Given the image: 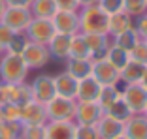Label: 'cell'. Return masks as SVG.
Listing matches in <instances>:
<instances>
[{"instance_id":"obj_17","label":"cell","mask_w":147,"mask_h":139,"mask_svg":"<svg viewBox=\"0 0 147 139\" xmlns=\"http://www.w3.org/2000/svg\"><path fill=\"white\" fill-rule=\"evenodd\" d=\"M100 85L98 81L89 75V77L81 79L78 83V94H76V102H96L98 100V94H100Z\"/></svg>"},{"instance_id":"obj_49","label":"cell","mask_w":147,"mask_h":139,"mask_svg":"<svg viewBox=\"0 0 147 139\" xmlns=\"http://www.w3.org/2000/svg\"><path fill=\"white\" fill-rule=\"evenodd\" d=\"M145 43H147V39H145Z\"/></svg>"},{"instance_id":"obj_46","label":"cell","mask_w":147,"mask_h":139,"mask_svg":"<svg viewBox=\"0 0 147 139\" xmlns=\"http://www.w3.org/2000/svg\"><path fill=\"white\" fill-rule=\"evenodd\" d=\"M115 139H128V137H126V135L123 134V135H119V137H115Z\"/></svg>"},{"instance_id":"obj_36","label":"cell","mask_w":147,"mask_h":139,"mask_svg":"<svg viewBox=\"0 0 147 139\" xmlns=\"http://www.w3.org/2000/svg\"><path fill=\"white\" fill-rule=\"evenodd\" d=\"M96 6H98L100 9H104L108 15L123 11V0H98Z\"/></svg>"},{"instance_id":"obj_18","label":"cell","mask_w":147,"mask_h":139,"mask_svg":"<svg viewBox=\"0 0 147 139\" xmlns=\"http://www.w3.org/2000/svg\"><path fill=\"white\" fill-rule=\"evenodd\" d=\"M125 135L128 139H147V118L142 113L132 115L125 122Z\"/></svg>"},{"instance_id":"obj_32","label":"cell","mask_w":147,"mask_h":139,"mask_svg":"<svg viewBox=\"0 0 147 139\" xmlns=\"http://www.w3.org/2000/svg\"><path fill=\"white\" fill-rule=\"evenodd\" d=\"M21 139H45V124H30V126H23Z\"/></svg>"},{"instance_id":"obj_45","label":"cell","mask_w":147,"mask_h":139,"mask_svg":"<svg viewBox=\"0 0 147 139\" xmlns=\"http://www.w3.org/2000/svg\"><path fill=\"white\" fill-rule=\"evenodd\" d=\"M142 115H143V117L147 118V105H145V109H143V113H142Z\"/></svg>"},{"instance_id":"obj_26","label":"cell","mask_w":147,"mask_h":139,"mask_svg":"<svg viewBox=\"0 0 147 139\" xmlns=\"http://www.w3.org/2000/svg\"><path fill=\"white\" fill-rule=\"evenodd\" d=\"M138 41H140V36L134 28H128V30H125V32H121V34H117L111 38L113 45H117V47H121L123 51H128V53L136 47Z\"/></svg>"},{"instance_id":"obj_2","label":"cell","mask_w":147,"mask_h":139,"mask_svg":"<svg viewBox=\"0 0 147 139\" xmlns=\"http://www.w3.org/2000/svg\"><path fill=\"white\" fill-rule=\"evenodd\" d=\"M26 74H28V66L23 60L21 55L8 53L0 58V79H2V83H8V85L25 83Z\"/></svg>"},{"instance_id":"obj_19","label":"cell","mask_w":147,"mask_h":139,"mask_svg":"<svg viewBox=\"0 0 147 139\" xmlns=\"http://www.w3.org/2000/svg\"><path fill=\"white\" fill-rule=\"evenodd\" d=\"M83 38H85L87 45H89V49L92 53V58L104 57V53L111 45V36L109 34H83Z\"/></svg>"},{"instance_id":"obj_25","label":"cell","mask_w":147,"mask_h":139,"mask_svg":"<svg viewBox=\"0 0 147 139\" xmlns=\"http://www.w3.org/2000/svg\"><path fill=\"white\" fill-rule=\"evenodd\" d=\"M104 115H108V117L115 118V120H119V122H126L134 113H132V109L128 107V104L123 100V96H119V98H117V100L106 109Z\"/></svg>"},{"instance_id":"obj_27","label":"cell","mask_w":147,"mask_h":139,"mask_svg":"<svg viewBox=\"0 0 147 139\" xmlns=\"http://www.w3.org/2000/svg\"><path fill=\"white\" fill-rule=\"evenodd\" d=\"M66 72L70 75L81 81V79L91 75V60H78V58H68L66 60Z\"/></svg>"},{"instance_id":"obj_8","label":"cell","mask_w":147,"mask_h":139,"mask_svg":"<svg viewBox=\"0 0 147 139\" xmlns=\"http://www.w3.org/2000/svg\"><path fill=\"white\" fill-rule=\"evenodd\" d=\"M23 60L26 62L28 70L34 68H43V66H47L49 60H51V55H49V49L47 45H42V43H34V41H28L25 47V51L21 53Z\"/></svg>"},{"instance_id":"obj_41","label":"cell","mask_w":147,"mask_h":139,"mask_svg":"<svg viewBox=\"0 0 147 139\" xmlns=\"http://www.w3.org/2000/svg\"><path fill=\"white\" fill-rule=\"evenodd\" d=\"M6 6L9 8H30L32 0H4Z\"/></svg>"},{"instance_id":"obj_50","label":"cell","mask_w":147,"mask_h":139,"mask_svg":"<svg viewBox=\"0 0 147 139\" xmlns=\"http://www.w3.org/2000/svg\"><path fill=\"white\" fill-rule=\"evenodd\" d=\"M145 2H147V0H145Z\"/></svg>"},{"instance_id":"obj_11","label":"cell","mask_w":147,"mask_h":139,"mask_svg":"<svg viewBox=\"0 0 147 139\" xmlns=\"http://www.w3.org/2000/svg\"><path fill=\"white\" fill-rule=\"evenodd\" d=\"M30 90H32V98L40 104H47L57 96L55 92V81L53 75H38L34 81L30 83Z\"/></svg>"},{"instance_id":"obj_6","label":"cell","mask_w":147,"mask_h":139,"mask_svg":"<svg viewBox=\"0 0 147 139\" xmlns=\"http://www.w3.org/2000/svg\"><path fill=\"white\" fill-rule=\"evenodd\" d=\"M123 100L128 104V107L132 109V113L138 115L143 113V109L147 105V88L142 83H130V85H123L121 88Z\"/></svg>"},{"instance_id":"obj_37","label":"cell","mask_w":147,"mask_h":139,"mask_svg":"<svg viewBox=\"0 0 147 139\" xmlns=\"http://www.w3.org/2000/svg\"><path fill=\"white\" fill-rule=\"evenodd\" d=\"M26 43H28V39H26V36L15 34V36H13V39L9 41V45H8L6 49H8V53H13V55H21V53L25 51Z\"/></svg>"},{"instance_id":"obj_47","label":"cell","mask_w":147,"mask_h":139,"mask_svg":"<svg viewBox=\"0 0 147 139\" xmlns=\"http://www.w3.org/2000/svg\"><path fill=\"white\" fill-rule=\"evenodd\" d=\"M2 120H4V118H2V109H0V122H2Z\"/></svg>"},{"instance_id":"obj_28","label":"cell","mask_w":147,"mask_h":139,"mask_svg":"<svg viewBox=\"0 0 147 139\" xmlns=\"http://www.w3.org/2000/svg\"><path fill=\"white\" fill-rule=\"evenodd\" d=\"M119 96H121V88H119V85H106V87L100 88V94H98L96 104L104 109V113H106V109H108L109 105L119 98Z\"/></svg>"},{"instance_id":"obj_24","label":"cell","mask_w":147,"mask_h":139,"mask_svg":"<svg viewBox=\"0 0 147 139\" xmlns=\"http://www.w3.org/2000/svg\"><path fill=\"white\" fill-rule=\"evenodd\" d=\"M104 58H106V60H108L115 70H119V72H121V70L125 68L126 64H128L130 53H128V51H123L121 47H117V45L111 43V45L108 47V51L104 53Z\"/></svg>"},{"instance_id":"obj_29","label":"cell","mask_w":147,"mask_h":139,"mask_svg":"<svg viewBox=\"0 0 147 139\" xmlns=\"http://www.w3.org/2000/svg\"><path fill=\"white\" fill-rule=\"evenodd\" d=\"M32 100H34V98H32L30 85H26V83L13 85V96H11V104L13 105H17V107H25V105L30 104Z\"/></svg>"},{"instance_id":"obj_44","label":"cell","mask_w":147,"mask_h":139,"mask_svg":"<svg viewBox=\"0 0 147 139\" xmlns=\"http://www.w3.org/2000/svg\"><path fill=\"white\" fill-rule=\"evenodd\" d=\"M4 9H6V2H4V0H0V17H2Z\"/></svg>"},{"instance_id":"obj_33","label":"cell","mask_w":147,"mask_h":139,"mask_svg":"<svg viewBox=\"0 0 147 139\" xmlns=\"http://www.w3.org/2000/svg\"><path fill=\"white\" fill-rule=\"evenodd\" d=\"M0 109H2V118L4 120H8V122L21 120V107H17L13 104H4V105H0Z\"/></svg>"},{"instance_id":"obj_22","label":"cell","mask_w":147,"mask_h":139,"mask_svg":"<svg viewBox=\"0 0 147 139\" xmlns=\"http://www.w3.org/2000/svg\"><path fill=\"white\" fill-rule=\"evenodd\" d=\"M145 70H147V66H143V64H140V62H136V60H132V58H130L128 64H126L125 68L119 72L121 83H123V85L140 83V81H142V77H143V74H145Z\"/></svg>"},{"instance_id":"obj_40","label":"cell","mask_w":147,"mask_h":139,"mask_svg":"<svg viewBox=\"0 0 147 139\" xmlns=\"http://www.w3.org/2000/svg\"><path fill=\"white\" fill-rule=\"evenodd\" d=\"M57 9H62V11H79V4L78 0H55Z\"/></svg>"},{"instance_id":"obj_7","label":"cell","mask_w":147,"mask_h":139,"mask_svg":"<svg viewBox=\"0 0 147 139\" xmlns=\"http://www.w3.org/2000/svg\"><path fill=\"white\" fill-rule=\"evenodd\" d=\"M2 21L6 26H9L13 32H25L26 26L30 25L32 21V13L28 8H9V6H6L4 13H2Z\"/></svg>"},{"instance_id":"obj_35","label":"cell","mask_w":147,"mask_h":139,"mask_svg":"<svg viewBox=\"0 0 147 139\" xmlns=\"http://www.w3.org/2000/svg\"><path fill=\"white\" fill-rule=\"evenodd\" d=\"M130 58L140 62V64H143V66H147V43L143 39H140L138 43H136V47L130 51Z\"/></svg>"},{"instance_id":"obj_43","label":"cell","mask_w":147,"mask_h":139,"mask_svg":"<svg viewBox=\"0 0 147 139\" xmlns=\"http://www.w3.org/2000/svg\"><path fill=\"white\" fill-rule=\"evenodd\" d=\"M140 83H142L143 87L147 88V70H145V74H143V77H142V81H140Z\"/></svg>"},{"instance_id":"obj_30","label":"cell","mask_w":147,"mask_h":139,"mask_svg":"<svg viewBox=\"0 0 147 139\" xmlns=\"http://www.w3.org/2000/svg\"><path fill=\"white\" fill-rule=\"evenodd\" d=\"M123 11H126L130 17H142L147 13L145 0H123Z\"/></svg>"},{"instance_id":"obj_20","label":"cell","mask_w":147,"mask_h":139,"mask_svg":"<svg viewBox=\"0 0 147 139\" xmlns=\"http://www.w3.org/2000/svg\"><path fill=\"white\" fill-rule=\"evenodd\" d=\"M128 28H134V17H130L126 11H119V13H113L109 15V28H108V34L117 36L121 32L128 30Z\"/></svg>"},{"instance_id":"obj_3","label":"cell","mask_w":147,"mask_h":139,"mask_svg":"<svg viewBox=\"0 0 147 139\" xmlns=\"http://www.w3.org/2000/svg\"><path fill=\"white\" fill-rule=\"evenodd\" d=\"M91 77L98 81L102 87L106 85H121L119 70H115L104 57L92 58L91 60Z\"/></svg>"},{"instance_id":"obj_10","label":"cell","mask_w":147,"mask_h":139,"mask_svg":"<svg viewBox=\"0 0 147 139\" xmlns=\"http://www.w3.org/2000/svg\"><path fill=\"white\" fill-rule=\"evenodd\" d=\"M51 23L55 26V32L59 34H68L74 36L79 32V13L78 11H59L51 17Z\"/></svg>"},{"instance_id":"obj_16","label":"cell","mask_w":147,"mask_h":139,"mask_svg":"<svg viewBox=\"0 0 147 139\" xmlns=\"http://www.w3.org/2000/svg\"><path fill=\"white\" fill-rule=\"evenodd\" d=\"M70 41H72V36L59 34V32H57V34L51 38V41L47 43V49H49L51 58H55V60H68Z\"/></svg>"},{"instance_id":"obj_15","label":"cell","mask_w":147,"mask_h":139,"mask_svg":"<svg viewBox=\"0 0 147 139\" xmlns=\"http://www.w3.org/2000/svg\"><path fill=\"white\" fill-rule=\"evenodd\" d=\"M94 126L98 130L100 139H115V137L125 134V122H119L115 118L108 117V115H104Z\"/></svg>"},{"instance_id":"obj_38","label":"cell","mask_w":147,"mask_h":139,"mask_svg":"<svg viewBox=\"0 0 147 139\" xmlns=\"http://www.w3.org/2000/svg\"><path fill=\"white\" fill-rule=\"evenodd\" d=\"M134 30L138 32L140 39H143V41L147 39V13L134 19Z\"/></svg>"},{"instance_id":"obj_21","label":"cell","mask_w":147,"mask_h":139,"mask_svg":"<svg viewBox=\"0 0 147 139\" xmlns=\"http://www.w3.org/2000/svg\"><path fill=\"white\" fill-rule=\"evenodd\" d=\"M68 58H78V60H92V53L87 45L85 38H83L81 32L72 36V41H70V55Z\"/></svg>"},{"instance_id":"obj_14","label":"cell","mask_w":147,"mask_h":139,"mask_svg":"<svg viewBox=\"0 0 147 139\" xmlns=\"http://www.w3.org/2000/svg\"><path fill=\"white\" fill-rule=\"evenodd\" d=\"M55 81V92L57 96H61V98H70V100H76V94H78V79L70 75L68 72H61V74H57L53 77Z\"/></svg>"},{"instance_id":"obj_42","label":"cell","mask_w":147,"mask_h":139,"mask_svg":"<svg viewBox=\"0 0 147 139\" xmlns=\"http://www.w3.org/2000/svg\"><path fill=\"white\" fill-rule=\"evenodd\" d=\"M98 0H78V4L79 8H87V6H94Z\"/></svg>"},{"instance_id":"obj_4","label":"cell","mask_w":147,"mask_h":139,"mask_svg":"<svg viewBox=\"0 0 147 139\" xmlns=\"http://www.w3.org/2000/svg\"><path fill=\"white\" fill-rule=\"evenodd\" d=\"M76 104H78L76 100L55 96L51 102L45 104L47 120H74V115H76Z\"/></svg>"},{"instance_id":"obj_39","label":"cell","mask_w":147,"mask_h":139,"mask_svg":"<svg viewBox=\"0 0 147 139\" xmlns=\"http://www.w3.org/2000/svg\"><path fill=\"white\" fill-rule=\"evenodd\" d=\"M15 34H17V32H13L9 26H6L4 23H0V45H2L4 49L9 45V41L13 39V36H15Z\"/></svg>"},{"instance_id":"obj_13","label":"cell","mask_w":147,"mask_h":139,"mask_svg":"<svg viewBox=\"0 0 147 139\" xmlns=\"http://www.w3.org/2000/svg\"><path fill=\"white\" fill-rule=\"evenodd\" d=\"M23 126H30V124H45L47 122V113H45V105L40 102L32 100L30 104H26L21 107V120Z\"/></svg>"},{"instance_id":"obj_48","label":"cell","mask_w":147,"mask_h":139,"mask_svg":"<svg viewBox=\"0 0 147 139\" xmlns=\"http://www.w3.org/2000/svg\"><path fill=\"white\" fill-rule=\"evenodd\" d=\"M2 51H4V47H2V45H0V53H2Z\"/></svg>"},{"instance_id":"obj_12","label":"cell","mask_w":147,"mask_h":139,"mask_svg":"<svg viewBox=\"0 0 147 139\" xmlns=\"http://www.w3.org/2000/svg\"><path fill=\"white\" fill-rule=\"evenodd\" d=\"M45 139H76V122L49 120L45 124Z\"/></svg>"},{"instance_id":"obj_5","label":"cell","mask_w":147,"mask_h":139,"mask_svg":"<svg viewBox=\"0 0 147 139\" xmlns=\"http://www.w3.org/2000/svg\"><path fill=\"white\" fill-rule=\"evenodd\" d=\"M25 32H26V39L28 41L42 43V45H47L51 41V38L57 34L51 19H38V17H32L30 25L26 26Z\"/></svg>"},{"instance_id":"obj_31","label":"cell","mask_w":147,"mask_h":139,"mask_svg":"<svg viewBox=\"0 0 147 139\" xmlns=\"http://www.w3.org/2000/svg\"><path fill=\"white\" fill-rule=\"evenodd\" d=\"M21 130H23L21 122L2 120L0 122V139H19L21 137Z\"/></svg>"},{"instance_id":"obj_34","label":"cell","mask_w":147,"mask_h":139,"mask_svg":"<svg viewBox=\"0 0 147 139\" xmlns=\"http://www.w3.org/2000/svg\"><path fill=\"white\" fill-rule=\"evenodd\" d=\"M76 139H100L96 126L89 124H76Z\"/></svg>"},{"instance_id":"obj_51","label":"cell","mask_w":147,"mask_h":139,"mask_svg":"<svg viewBox=\"0 0 147 139\" xmlns=\"http://www.w3.org/2000/svg\"><path fill=\"white\" fill-rule=\"evenodd\" d=\"M19 139H21V137H19Z\"/></svg>"},{"instance_id":"obj_1","label":"cell","mask_w":147,"mask_h":139,"mask_svg":"<svg viewBox=\"0 0 147 139\" xmlns=\"http://www.w3.org/2000/svg\"><path fill=\"white\" fill-rule=\"evenodd\" d=\"M79 32L83 34H108L109 15L98 6L79 8Z\"/></svg>"},{"instance_id":"obj_9","label":"cell","mask_w":147,"mask_h":139,"mask_svg":"<svg viewBox=\"0 0 147 139\" xmlns=\"http://www.w3.org/2000/svg\"><path fill=\"white\" fill-rule=\"evenodd\" d=\"M102 117H104V109L100 107L96 102H78L76 104V115H74V122L76 124L94 126Z\"/></svg>"},{"instance_id":"obj_23","label":"cell","mask_w":147,"mask_h":139,"mask_svg":"<svg viewBox=\"0 0 147 139\" xmlns=\"http://www.w3.org/2000/svg\"><path fill=\"white\" fill-rule=\"evenodd\" d=\"M28 9H30L32 17H38V19H51L59 11L55 0H32Z\"/></svg>"}]
</instances>
